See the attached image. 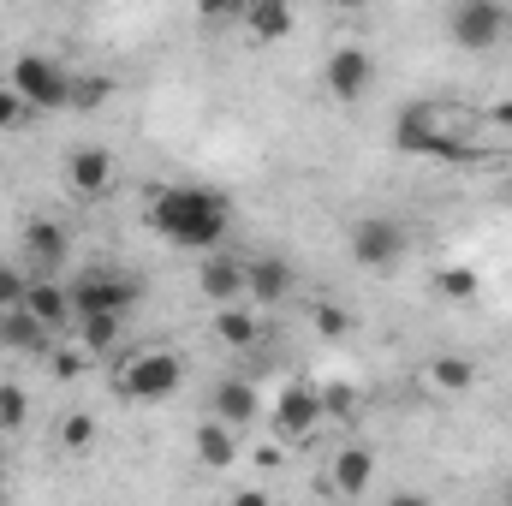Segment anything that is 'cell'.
Masks as SVG:
<instances>
[{"mask_svg":"<svg viewBox=\"0 0 512 506\" xmlns=\"http://www.w3.org/2000/svg\"><path fill=\"white\" fill-rule=\"evenodd\" d=\"M126 322H131V316H114V310H108V316H78V322H72V334L96 352V364H108L114 352H126Z\"/></svg>","mask_w":512,"mask_h":506,"instance_id":"cell-22","label":"cell"},{"mask_svg":"<svg viewBox=\"0 0 512 506\" xmlns=\"http://www.w3.org/2000/svg\"><path fill=\"white\" fill-rule=\"evenodd\" d=\"M292 262L286 256H274V251H262V256H245V298H251L256 310H280L286 298H292Z\"/></svg>","mask_w":512,"mask_h":506,"instance_id":"cell-14","label":"cell"},{"mask_svg":"<svg viewBox=\"0 0 512 506\" xmlns=\"http://www.w3.org/2000/svg\"><path fill=\"white\" fill-rule=\"evenodd\" d=\"M507 203H512V167H507Z\"/></svg>","mask_w":512,"mask_h":506,"instance_id":"cell-33","label":"cell"},{"mask_svg":"<svg viewBox=\"0 0 512 506\" xmlns=\"http://www.w3.org/2000/svg\"><path fill=\"white\" fill-rule=\"evenodd\" d=\"M197 292L209 298V304H233V298H245V256L233 251H203V268H197Z\"/></svg>","mask_w":512,"mask_h":506,"instance_id":"cell-17","label":"cell"},{"mask_svg":"<svg viewBox=\"0 0 512 506\" xmlns=\"http://www.w3.org/2000/svg\"><path fill=\"white\" fill-rule=\"evenodd\" d=\"M507 36H512L507 0H453L447 6V42L459 54H495Z\"/></svg>","mask_w":512,"mask_h":506,"instance_id":"cell-6","label":"cell"},{"mask_svg":"<svg viewBox=\"0 0 512 506\" xmlns=\"http://www.w3.org/2000/svg\"><path fill=\"white\" fill-rule=\"evenodd\" d=\"M191 453H197L203 471H233L239 465V429L221 423V417H203L197 435H191Z\"/></svg>","mask_w":512,"mask_h":506,"instance_id":"cell-19","label":"cell"},{"mask_svg":"<svg viewBox=\"0 0 512 506\" xmlns=\"http://www.w3.org/2000/svg\"><path fill=\"white\" fill-rule=\"evenodd\" d=\"M376 483V453L364 441H346L334 459H322V495L328 501H358Z\"/></svg>","mask_w":512,"mask_h":506,"instance_id":"cell-12","label":"cell"},{"mask_svg":"<svg viewBox=\"0 0 512 506\" xmlns=\"http://www.w3.org/2000/svg\"><path fill=\"white\" fill-rule=\"evenodd\" d=\"M507 501H512V477H507Z\"/></svg>","mask_w":512,"mask_h":506,"instance_id":"cell-34","label":"cell"},{"mask_svg":"<svg viewBox=\"0 0 512 506\" xmlns=\"http://www.w3.org/2000/svg\"><path fill=\"white\" fill-rule=\"evenodd\" d=\"M352 262L358 268H370V274H387V268H399V256L411 251V233H405V221H393V215H364V221H352Z\"/></svg>","mask_w":512,"mask_h":506,"instance_id":"cell-9","label":"cell"},{"mask_svg":"<svg viewBox=\"0 0 512 506\" xmlns=\"http://www.w3.org/2000/svg\"><path fill=\"white\" fill-rule=\"evenodd\" d=\"M24 292H30V268L24 262H0V310L24 304Z\"/></svg>","mask_w":512,"mask_h":506,"instance_id":"cell-29","label":"cell"},{"mask_svg":"<svg viewBox=\"0 0 512 506\" xmlns=\"http://www.w3.org/2000/svg\"><path fill=\"white\" fill-rule=\"evenodd\" d=\"M90 364H96V352L66 328V340L54 334V346H48V370H54V381H78V376H90Z\"/></svg>","mask_w":512,"mask_h":506,"instance_id":"cell-23","label":"cell"},{"mask_svg":"<svg viewBox=\"0 0 512 506\" xmlns=\"http://www.w3.org/2000/svg\"><path fill=\"white\" fill-rule=\"evenodd\" d=\"M322 90H328L340 108H358V102L376 90V54L358 48V42H340V48L322 60Z\"/></svg>","mask_w":512,"mask_h":506,"instance_id":"cell-10","label":"cell"},{"mask_svg":"<svg viewBox=\"0 0 512 506\" xmlns=\"http://www.w3.org/2000/svg\"><path fill=\"white\" fill-rule=\"evenodd\" d=\"M60 173H66V191H72L78 203H102V197H114V185H120V155H114L108 143H72V149L60 155Z\"/></svg>","mask_w":512,"mask_h":506,"instance_id":"cell-8","label":"cell"},{"mask_svg":"<svg viewBox=\"0 0 512 506\" xmlns=\"http://www.w3.org/2000/svg\"><path fill=\"white\" fill-rule=\"evenodd\" d=\"M0 501H6V489H0Z\"/></svg>","mask_w":512,"mask_h":506,"instance_id":"cell-35","label":"cell"},{"mask_svg":"<svg viewBox=\"0 0 512 506\" xmlns=\"http://www.w3.org/2000/svg\"><path fill=\"white\" fill-rule=\"evenodd\" d=\"M471 381H477V364H471L465 352H435V358L423 364V387H429L435 399H459V393H471Z\"/></svg>","mask_w":512,"mask_h":506,"instance_id":"cell-20","label":"cell"},{"mask_svg":"<svg viewBox=\"0 0 512 506\" xmlns=\"http://www.w3.org/2000/svg\"><path fill=\"white\" fill-rule=\"evenodd\" d=\"M322 405H328V417L352 423V417H358V405H364V393H358V387H322Z\"/></svg>","mask_w":512,"mask_h":506,"instance_id":"cell-30","label":"cell"},{"mask_svg":"<svg viewBox=\"0 0 512 506\" xmlns=\"http://www.w3.org/2000/svg\"><path fill=\"white\" fill-rule=\"evenodd\" d=\"M149 233L179 245V251H215L233 233V197L215 185H161L149 191Z\"/></svg>","mask_w":512,"mask_h":506,"instance_id":"cell-1","label":"cell"},{"mask_svg":"<svg viewBox=\"0 0 512 506\" xmlns=\"http://www.w3.org/2000/svg\"><path fill=\"white\" fill-rule=\"evenodd\" d=\"M6 84H12L36 114H66V108H78V78H72L54 54H18V60L6 66Z\"/></svg>","mask_w":512,"mask_h":506,"instance_id":"cell-5","label":"cell"},{"mask_svg":"<svg viewBox=\"0 0 512 506\" xmlns=\"http://www.w3.org/2000/svg\"><path fill=\"white\" fill-rule=\"evenodd\" d=\"M30 423V393L18 381H0V435H18Z\"/></svg>","mask_w":512,"mask_h":506,"instance_id":"cell-26","label":"cell"},{"mask_svg":"<svg viewBox=\"0 0 512 506\" xmlns=\"http://www.w3.org/2000/svg\"><path fill=\"white\" fill-rule=\"evenodd\" d=\"M239 24L251 30L256 42H286L298 30V12H292V0H245V18Z\"/></svg>","mask_w":512,"mask_h":506,"instance_id":"cell-21","label":"cell"},{"mask_svg":"<svg viewBox=\"0 0 512 506\" xmlns=\"http://www.w3.org/2000/svg\"><path fill=\"white\" fill-rule=\"evenodd\" d=\"M24 310H30L36 322H48L54 334H66V328L78 322V310H72V280H66V274H30Z\"/></svg>","mask_w":512,"mask_h":506,"instance_id":"cell-16","label":"cell"},{"mask_svg":"<svg viewBox=\"0 0 512 506\" xmlns=\"http://www.w3.org/2000/svg\"><path fill=\"white\" fill-rule=\"evenodd\" d=\"M251 465H262V471H280V465H286V441H280V435H274V441H262V447L251 453Z\"/></svg>","mask_w":512,"mask_h":506,"instance_id":"cell-32","label":"cell"},{"mask_svg":"<svg viewBox=\"0 0 512 506\" xmlns=\"http://www.w3.org/2000/svg\"><path fill=\"white\" fill-rule=\"evenodd\" d=\"M108 387L126 405H161L185 387V352L179 346H126V352H114Z\"/></svg>","mask_w":512,"mask_h":506,"instance_id":"cell-3","label":"cell"},{"mask_svg":"<svg viewBox=\"0 0 512 506\" xmlns=\"http://www.w3.org/2000/svg\"><path fill=\"white\" fill-rule=\"evenodd\" d=\"M143 304V280L120 268V262H90V268H78L72 274V310L78 316H131Z\"/></svg>","mask_w":512,"mask_h":506,"instance_id":"cell-4","label":"cell"},{"mask_svg":"<svg viewBox=\"0 0 512 506\" xmlns=\"http://www.w3.org/2000/svg\"><path fill=\"white\" fill-rule=\"evenodd\" d=\"M209 328H215V340L227 346V352H256L262 346V334H268V322H262V310H256L251 298H233V304H215V316H209Z\"/></svg>","mask_w":512,"mask_h":506,"instance_id":"cell-15","label":"cell"},{"mask_svg":"<svg viewBox=\"0 0 512 506\" xmlns=\"http://www.w3.org/2000/svg\"><path fill=\"white\" fill-rule=\"evenodd\" d=\"M268 429L286 441V447H316L322 429H328V405H322V387L310 381H286L280 399L268 405Z\"/></svg>","mask_w":512,"mask_h":506,"instance_id":"cell-7","label":"cell"},{"mask_svg":"<svg viewBox=\"0 0 512 506\" xmlns=\"http://www.w3.org/2000/svg\"><path fill=\"white\" fill-rule=\"evenodd\" d=\"M310 328H316L322 340H352V316H346L334 298H316V304H310Z\"/></svg>","mask_w":512,"mask_h":506,"instance_id":"cell-25","label":"cell"},{"mask_svg":"<svg viewBox=\"0 0 512 506\" xmlns=\"http://www.w3.org/2000/svg\"><path fill=\"white\" fill-rule=\"evenodd\" d=\"M477 131H483V114H471L465 102H411L393 126V143L429 161H471Z\"/></svg>","mask_w":512,"mask_h":506,"instance_id":"cell-2","label":"cell"},{"mask_svg":"<svg viewBox=\"0 0 512 506\" xmlns=\"http://www.w3.org/2000/svg\"><path fill=\"white\" fill-rule=\"evenodd\" d=\"M18 262L30 274H60L72 262V227L54 221V215H24V227H18Z\"/></svg>","mask_w":512,"mask_h":506,"instance_id":"cell-11","label":"cell"},{"mask_svg":"<svg viewBox=\"0 0 512 506\" xmlns=\"http://www.w3.org/2000/svg\"><path fill=\"white\" fill-rule=\"evenodd\" d=\"M54 435H60V447H66V453H84V447L96 441V417H90V411H66Z\"/></svg>","mask_w":512,"mask_h":506,"instance_id":"cell-28","label":"cell"},{"mask_svg":"<svg viewBox=\"0 0 512 506\" xmlns=\"http://www.w3.org/2000/svg\"><path fill=\"white\" fill-rule=\"evenodd\" d=\"M209 417H221V423H233L239 435H251L256 423L268 417V399H262V387L251 376H221L209 387Z\"/></svg>","mask_w":512,"mask_h":506,"instance_id":"cell-13","label":"cell"},{"mask_svg":"<svg viewBox=\"0 0 512 506\" xmlns=\"http://www.w3.org/2000/svg\"><path fill=\"white\" fill-rule=\"evenodd\" d=\"M48 346H54V328H48V322H36L24 304L0 310V352H18V358H48Z\"/></svg>","mask_w":512,"mask_h":506,"instance_id":"cell-18","label":"cell"},{"mask_svg":"<svg viewBox=\"0 0 512 506\" xmlns=\"http://www.w3.org/2000/svg\"><path fill=\"white\" fill-rule=\"evenodd\" d=\"M36 120H42V114H36V108H30V102L12 90V84H0V131L12 137V131H30Z\"/></svg>","mask_w":512,"mask_h":506,"instance_id":"cell-27","label":"cell"},{"mask_svg":"<svg viewBox=\"0 0 512 506\" xmlns=\"http://www.w3.org/2000/svg\"><path fill=\"white\" fill-rule=\"evenodd\" d=\"M435 292H441L447 304H471V298L483 292V274L465 268V262H447V268H435Z\"/></svg>","mask_w":512,"mask_h":506,"instance_id":"cell-24","label":"cell"},{"mask_svg":"<svg viewBox=\"0 0 512 506\" xmlns=\"http://www.w3.org/2000/svg\"><path fill=\"white\" fill-rule=\"evenodd\" d=\"M197 18H209V24H233V18H245V0H197Z\"/></svg>","mask_w":512,"mask_h":506,"instance_id":"cell-31","label":"cell"}]
</instances>
